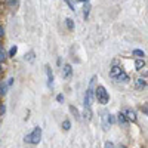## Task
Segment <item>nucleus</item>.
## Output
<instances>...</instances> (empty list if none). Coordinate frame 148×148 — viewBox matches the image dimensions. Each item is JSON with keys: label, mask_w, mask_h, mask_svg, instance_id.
Wrapping results in <instances>:
<instances>
[{"label": "nucleus", "mask_w": 148, "mask_h": 148, "mask_svg": "<svg viewBox=\"0 0 148 148\" xmlns=\"http://www.w3.org/2000/svg\"><path fill=\"white\" fill-rule=\"evenodd\" d=\"M95 96H96V99L99 104L105 105L108 101H110V95L107 92V89L104 88V86H98V88L95 89Z\"/></svg>", "instance_id": "f257e3e1"}, {"label": "nucleus", "mask_w": 148, "mask_h": 148, "mask_svg": "<svg viewBox=\"0 0 148 148\" xmlns=\"http://www.w3.org/2000/svg\"><path fill=\"white\" fill-rule=\"evenodd\" d=\"M40 139H42V129L40 127H36L30 135L25 136V142H28V144H39Z\"/></svg>", "instance_id": "f03ea898"}, {"label": "nucleus", "mask_w": 148, "mask_h": 148, "mask_svg": "<svg viewBox=\"0 0 148 148\" xmlns=\"http://www.w3.org/2000/svg\"><path fill=\"white\" fill-rule=\"evenodd\" d=\"M92 101H93V90H92V84H90L89 89L86 90V95H84V108H90Z\"/></svg>", "instance_id": "7ed1b4c3"}, {"label": "nucleus", "mask_w": 148, "mask_h": 148, "mask_svg": "<svg viewBox=\"0 0 148 148\" xmlns=\"http://www.w3.org/2000/svg\"><path fill=\"white\" fill-rule=\"evenodd\" d=\"M111 123H114L113 116H110L108 113H104V114H102V126H104L105 130H108V127H110Z\"/></svg>", "instance_id": "20e7f679"}, {"label": "nucleus", "mask_w": 148, "mask_h": 148, "mask_svg": "<svg viewBox=\"0 0 148 148\" xmlns=\"http://www.w3.org/2000/svg\"><path fill=\"white\" fill-rule=\"evenodd\" d=\"M71 74H73V67L70 64H65L64 68H62V77L64 79H70Z\"/></svg>", "instance_id": "39448f33"}, {"label": "nucleus", "mask_w": 148, "mask_h": 148, "mask_svg": "<svg viewBox=\"0 0 148 148\" xmlns=\"http://www.w3.org/2000/svg\"><path fill=\"white\" fill-rule=\"evenodd\" d=\"M123 71V68L121 67H119V65H114L113 68H111L110 70V77H113V79H116L117 76H119V74Z\"/></svg>", "instance_id": "423d86ee"}, {"label": "nucleus", "mask_w": 148, "mask_h": 148, "mask_svg": "<svg viewBox=\"0 0 148 148\" xmlns=\"http://www.w3.org/2000/svg\"><path fill=\"white\" fill-rule=\"evenodd\" d=\"M123 114L126 116V119H127L129 121H135V120H136V114H135V111H133V110H130V108H127Z\"/></svg>", "instance_id": "0eeeda50"}, {"label": "nucleus", "mask_w": 148, "mask_h": 148, "mask_svg": "<svg viewBox=\"0 0 148 148\" xmlns=\"http://www.w3.org/2000/svg\"><path fill=\"white\" fill-rule=\"evenodd\" d=\"M114 80H117V82H127V80H129V76H127V74H126L125 71H121V73L119 74V76L114 79Z\"/></svg>", "instance_id": "6e6552de"}, {"label": "nucleus", "mask_w": 148, "mask_h": 148, "mask_svg": "<svg viewBox=\"0 0 148 148\" xmlns=\"http://www.w3.org/2000/svg\"><path fill=\"white\" fill-rule=\"evenodd\" d=\"M46 73H47V84L49 86H52L53 84V74H52V70L51 68H49V67H46Z\"/></svg>", "instance_id": "1a4fd4ad"}, {"label": "nucleus", "mask_w": 148, "mask_h": 148, "mask_svg": "<svg viewBox=\"0 0 148 148\" xmlns=\"http://www.w3.org/2000/svg\"><path fill=\"white\" fill-rule=\"evenodd\" d=\"M119 123H120V125H123V126H127L129 125V120L126 119V116L123 114V113L119 114Z\"/></svg>", "instance_id": "9d476101"}, {"label": "nucleus", "mask_w": 148, "mask_h": 148, "mask_svg": "<svg viewBox=\"0 0 148 148\" xmlns=\"http://www.w3.org/2000/svg\"><path fill=\"white\" fill-rule=\"evenodd\" d=\"M135 86H136L138 89H145V88H147V82H145L144 79H138L136 83H135Z\"/></svg>", "instance_id": "9b49d317"}, {"label": "nucleus", "mask_w": 148, "mask_h": 148, "mask_svg": "<svg viewBox=\"0 0 148 148\" xmlns=\"http://www.w3.org/2000/svg\"><path fill=\"white\" fill-rule=\"evenodd\" d=\"M135 67H136V70H142L145 67V61L144 59H136V62H135Z\"/></svg>", "instance_id": "f8f14e48"}, {"label": "nucleus", "mask_w": 148, "mask_h": 148, "mask_svg": "<svg viewBox=\"0 0 148 148\" xmlns=\"http://www.w3.org/2000/svg\"><path fill=\"white\" fill-rule=\"evenodd\" d=\"M65 24H67V28H68L70 31L74 30V21H73L71 18H67V19H65Z\"/></svg>", "instance_id": "ddd939ff"}, {"label": "nucleus", "mask_w": 148, "mask_h": 148, "mask_svg": "<svg viewBox=\"0 0 148 148\" xmlns=\"http://www.w3.org/2000/svg\"><path fill=\"white\" fill-rule=\"evenodd\" d=\"M133 56H138V58H142V56H145V53H144L142 51H139V49H135V51H133Z\"/></svg>", "instance_id": "4468645a"}, {"label": "nucleus", "mask_w": 148, "mask_h": 148, "mask_svg": "<svg viewBox=\"0 0 148 148\" xmlns=\"http://www.w3.org/2000/svg\"><path fill=\"white\" fill-rule=\"evenodd\" d=\"M25 59L28 61V62H33V61H34V52L33 51L28 52V55H25Z\"/></svg>", "instance_id": "2eb2a0df"}, {"label": "nucleus", "mask_w": 148, "mask_h": 148, "mask_svg": "<svg viewBox=\"0 0 148 148\" xmlns=\"http://www.w3.org/2000/svg\"><path fill=\"white\" fill-rule=\"evenodd\" d=\"M16 52H18V47H16V46H12L10 51H9V56H15Z\"/></svg>", "instance_id": "dca6fc26"}, {"label": "nucleus", "mask_w": 148, "mask_h": 148, "mask_svg": "<svg viewBox=\"0 0 148 148\" xmlns=\"http://www.w3.org/2000/svg\"><path fill=\"white\" fill-rule=\"evenodd\" d=\"M62 127H64V130H70V127H71V123H70L68 120H64V123H62Z\"/></svg>", "instance_id": "f3484780"}, {"label": "nucleus", "mask_w": 148, "mask_h": 148, "mask_svg": "<svg viewBox=\"0 0 148 148\" xmlns=\"http://www.w3.org/2000/svg\"><path fill=\"white\" fill-rule=\"evenodd\" d=\"M5 59H6V53H5V51H3V49L0 47V64H2Z\"/></svg>", "instance_id": "a211bd4d"}, {"label": "nucleus", "mask_w": 148, "mask_h": 148, "mask_svg": "<svg viewBox=\"0 0 148 148\" xmlns=\"http://www.w3.org/2000/svg\"><path fill=\"white\" fill-rule=\"evenodd\" d=\"M65 2L68 3V6L71 8V10H76V6H74V3H73V0H65Z\"/></svg>", "instance_id": "6ab92c4d"}, {"label": "nucleus", "mask_w": 148, "mask_h": 148, "mask_svg": "<svg viewBox=\"0 0 148 148\" xmlns=\"http://www.w3.org/2000/svg\"><path fill=\"white\" fill-rule=\"evenodd\" d=\"M70 110H71V113H74V116L79 117V111H77L76 108H74V107H70Z\"/></svg>", "instance_id": "aec40b11"}, {"label": "nucleus", "mask_w": 148, "mask_h": 148, "mask_svg": "<svg viewBox=\"0 0 148 148\" xmlns=\"http://www.w3.org/2000/svg\"><path fill=\"white\" fill-rule=\"evenodd\" d=\"M5 111H6L5 105H0V116H3V114H5Z\"/></svg>", "instance_id": "412c9836"}, {"label": "nucleus", "mask_w": 148, "mask_h": 148, "mask_svg": "<svg viewBox=\"0 0 148 148\" xmlns=\"http://www.w3.org/2000/svg\"><path fill=\"white\" fill-rule=\"evenodd\" d=\"M89 9H90L89 6H88V8H84V18H88V15H89Z\"/></svg>", "instance_id": "4be33fe9"}, {"label": "nucleus", "mask_w": 148, "mask_h": 148, "mask_svg": "<svg viewBox=\"0 0 148 148\" xmlns=\"http://www.w3.org/2000/svg\"><path fill=\"white\" fill-rule=\"evenodd\" d=\"M56 101H58V102H62V101H64V96H62V95H58V96H56Z\"/></svg>", "instance_id": "5701e85b"}, {"label": "nucleus", "mask_w": 148, "mask_h": 148, "mask_svg": "<svg viewBox=\"0 0 148 148\" xmlns=\"http://www.w3.org/2000/svg\"><path fill=\"white\" fill-rule=\"evenodd\" d=\"M8 5H9V6H15V5H16V0H9Z\"/></svg>", "instance_id": "b1692460"}, {"label": "nucleus", "mask_w": 148, "mask_h": 148, "mask_svg": "<svg viewBox=\"0 0 148 148\" xmlns=\"http://www.w3.org/2000/svg\"><path fill=\"white\" fill-rule=\"evenodd\" d=\"M104 148H114V145H113V142H107Z\"/></svg>", "instance_id": "393cba45"}, {"label": "nucleus", "mask_w": 148, "mask_h": 148, "mask_svg": "<svg viewBox=\"0 0 148 148\" xmlns=\"http://www.w3.org/2000/svg\"><path fill=\"white\" fill-rule=\"evenodd\" d=\"M3 36H5V28H3V27H0V39H2Z\"/></svg>", "instance_id": "a878e982"}, {"label": "nucleus", "mask_w": 148, "mask_h": 148, "mask_svg": "<svg viewBox=\"0 0 148 148\" xmlns=\"http://www.w3.org/2000/svg\"><path fill=\"white\" fill-rule=\"evenodd\" d=\"M79 2H84V3H88V2H89V0H79Z\"/></svg>", "instance_id": "bb28decb"}, {"label": "nucleus", "mask_w": 148, "mask_h": 148, "mask_svg": "<svg viewBox=\"0 0 148 148\" xmlns=\"http://www.w3.org/2000/svg\"><path fill=\"white\" fill-rule=\"evenodd\" d=\"M119 148H127V147H125V145H119Z\"/></svg>", "instance_id": "cd10ccee"}, {"label": "nucleus", "mask_w": 148, "mask_h": 148, "mask_svg": "<svg viewBox=\"0 0 148 148\" xmlns=\"http://www.w3.org/2000/svg\"><path fill=\"white\" fill-rule=\"evenodd\" d=\"M3 73V68H2V65H0V74H2Z\"/></svg>", "instance_id": "c85d7f7f"}]
</instances>
